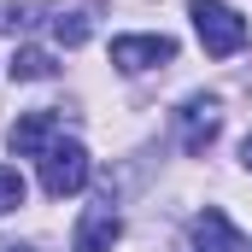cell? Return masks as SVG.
Here are the masks:
<instances>
[{"label":"cell","mask_w":252,"mask_h":252,"mask_svg":"<svg viewBox=\"0 0 252 252\" xmlns=\"http://www.w3.org/2000/svg\"><path fill=\"white\" fill-rule=\"evenodd\" d=\"M118 235H124V217L112 211V199H100V205H88L82 223H76V252H112Z\"/></svg>","instance_id":"52a82bcc"},{"label":"cell","mask_w":252,"mask_h":252,"mask_svg":"<svg viewBox=\"0 0 252 252\" xmlns=\"http://www.w3.org/2000/svg\"><path fill=\"white\" fill-rule=\"evenodd\" d=\"M0 252H35V247H24V241H0Z\"/></svg>","instance_id":"8fae6325"},{"label":"cell","mask_w":252,"mask_h":252,"mask_svg":"<svg viewBox=\"0 0 252 252\" xmlns=\"http://www.w3.org/2000/svg\"><path fill=\"white\" fill-rule=\"evenodd\" d=\"M53 141H59V112H24L18 124L6 129V147L18 158H41Z\"/></svg>","instance_id":"5b68a950"},{"label":"cell","mask_w":252,"mask_h":252,"mask_svg":"<svg viewBox=\"0 0 252 252\" xmlns=\"http://www.w3.org/2000/svg\"><path fill=\"white\" fill-rule=\"evenodd\" d=\"M241 164H247V170H252V135H247V141H241Z\"/></svg>","instance_id":"7c38bea8"},{"label":"cell","mask_w":252,"mask_h":252,"mask_svg":"<svg viewBox=\"0 0 252 252\" xmlns=\"http://www.w3.org/2000/svg\"><path fill=\"white\" fill-rule=\"evenodd\" d=\"M188 247L193 252H247V241L235 235V223H229L217 205H205V211L188 223Z\"/></svg>","instance_id":"8992f818"},{"label":"cell","mask_w":252,"mask_h":252,"mask_svg":"<svg viewBox=\"0 0 252 252\" xmlns=\"http://www.w3.org/2000/svg\"><path fill=\"white\" fill-rule=\"evenodd\" d=\"M88 147L82 141H53L47 153H41V188L53 193V199H64V193H82L88 188Z\"/></svg>","instance_id":"7a4b0ae2"},{"label":"cell","mask_w":252,"mask_h":252,"mask_svg":"<svg viewBox=\"0 0 252 252\" xmlns=\"http://www.w3.org/2000/svg\"><path fill=\"white\" fill-rule=\"evenodd\" d=\"M176 124H182V153H211L217 147V135H223V106L211 100V94H193L188 106L176 112Z\"/></svg>","instance_id":"3957f363"},{"label":"cell","mask_w":252,"mask_h":252,"mask_svg":"<svg viewBox=\"0 0 252 252\" xmlns=\"http://www.w3.org/2000/svg\"><path fill=\"white\" fill-rule=\"evenodd\" d=\"M88 35H94V24H88V12H82V6L53 12V41H64V47H82Z\"/></svg>","instance_id":"9c48e42d"},{"label":"cell","mask_w":252,"mask_h":252,"mask_svg":"<svg viewBox=\"0 0 252 252\" xmlns=\"http://www.w3.org/2000/svg\"><path fill=\"white\" fill-rule=\"evenodd\" d=\"M53 70H59V64L47 59L41 47H18V53H12V64H6V76H12V82H47Z\"/></svg>","instance_id":"ba28073f"},{"label":"cell","mask_w":252,"mask_h":252,"mask_svg":"<svg viewBox=\"0 0 252 252\" xmlns=\"http://www.w3.org/2000/svg\"><path fill=\"white\" fill-rule=\"evenodd\" d=\"M188 12H193V30H199V47L211 59H235L247 47V18L235 6H223V0H188Z\"/></svg>","instance_id":"6da1fadb"},{"label":"cell","mask_w":252,"mask_h":252,"mask_svg":"<svg viewBox=\"0 0 252 252\" xmlns=\"http://www.w3.org/2000/svg\"><path fill=\"white\" fill-rule=\"evenodd\" d=\"M24 176H18V170H12V164H0V217H6V211H18V205H24Z\"/></svg>","instance_id":"30bf717a"},{"label":"cell","mask_w":252,"mask_h":252,"mask_svg":"<svg viewBox=\"0 0 252 252\" xmlns=\"http://www.w3.org/2000/svg\"><path fill=\"white\" fill-rule=\"evenodd\" d=\"M176 59V41L170 35H118L112 41V64L129 70V76H141V70H158V64Z\"/></svg>","instance_id":"277c9868"},{"label":"cell","mask_w":252,"mask_h":252,"mask_svg":"<svg viewBox=\"0 0 252 252\" xmlns=\"http://www.w3.org/2000/svg\"><path fill=\"white\" fill-rule=\"evenodd\" d=\"M247 252H252V247H247Z\"/></svg>","instance_id":"4fadbf2b"}]
</instances>
